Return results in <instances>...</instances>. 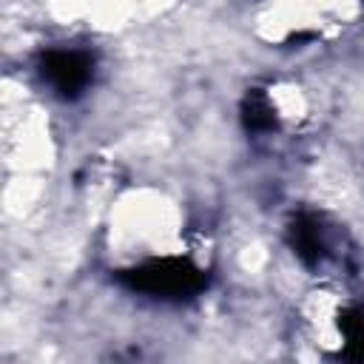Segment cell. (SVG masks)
<instances>
[{
  "label": "cell",
  "instance_id": "5",
  "mask_svg": "<svg viewBox=\"0 0 364 364\" xmlns=\"http://www.w3.org/2000/svg\"><path fill=\"white\" fill-rule=\"evenodd\" d=\"M338 327L344 333V355L364 361V307H350L338 318Z\"/></svg>",
  "mask_w": 364,
  "mask_h": 364
},
{
  "label": "cell",
  "instance_id": "2",
  "mask_svg": "<svg viewBox=\"0 0 364 364\" xmlns=\"http://www.w3.org/2000/svg\"><path fill=\"white\" fill-rule=\"evenodd\" d=\"M40 74L63 100H74L88 88L94 77V60L77 48H54L43 54Z\"/></svg>",
  "mask_w": 364,
  "mask_h": 364
},
{
  "label": "cell",
  "instance_id": "3",
  "mask_svg": "<svg viewBox=\"0 0 364 364\" xmlns=\"http://www.w3.org/2000/svg\"><path fill=\"white\" fill-rule=\"evenodd\" d=\"M290 247H293V253L307 264V267H313V264H318L321 262V256H324V236H321V225L313 219V216H307V213H301V216H296L293 222H290Z\"/></svg>",
  "mask_w": 364,
  "mask_h": 364
},
{
  "label": "cell",
  "instance_id": "1",
  "mask_svg": "<svg viewBox=\"0 0 364 364\" xmlns=\"http://www.w3.org/2000/svg\"><path fill=\"white\" fill-rule=\"evenodd\" d=\"M117 279L122 287L156 299H191L208 284V276L188 259H151L145 264L122 270Z\"/></svg>",
  "mask_w": 364,
  "mask_h": 364
},
{
  "label": "cell",
  "instance_id": "4",
  "mask_svg": "<svg viewBox=\"0 0 364 364\" xmlns=\"http://www.w3.org/2000/svg\"><path fill=\"white\" fill-rule=\"evenodd\" d=\"M242 122H245V128L253 131V134H262V131L276 128L273 105L267 102V97H264L259 88H253V91L245 97V102H242Z\"/></svg>",
  "mask_w": 364,
  "mask_h": 364
}]
</instances>
